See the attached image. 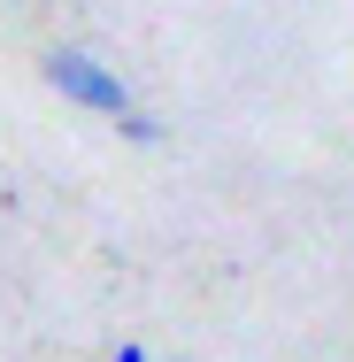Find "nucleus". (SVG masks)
I'll list each match as a JSON object with an SVG mask.
<instances>
[{
    "instance_id": "nucleus-1",
    "label": "nucleus",
    "mask_w": 354,
    "mask_h": 362,
    "mask_svg": "<svg viewBox=\"0 0 354 362\" xmlns=\"http://www.w3.org/2000/svg\"><path fill=\"white\" fill-rule=\"evenodd\" d=\"M47 85L62 100H77V108H93V116H124L131 108V85L108 70L100 54H85V47H54L47 54Z\"/></svg>"
},
{
    "instance_id": "nucleus-2",
    "label": "nucleus",
    "mask_w": 354,
    "mask_h": 362,
    "mask_svg": "<svg viewBox=\"0 0 354 362\" xmlns=\"http://www.w3.org/2000/svg\"><path fill=\"white\" fill-rule=\"evenodd\" d=\"M116 132H124L131 146H162V139H170V132H162V116H139V108H124V116H116Z\"/></svg>"
},
{
    "instance_id": "nucleus-3",
    "label": "nucleus",
    "mask_w": 354,
    "mask_h": 362,
    "mask_svg": "<svg viewBox=\"0 0 354 362\" xmlns=\"http://www.w3.org/2000/svg\"><path fill=\"white\" fill-rule=\"evenodd\" d=\"M108 362H154V355H146L139 339H124V347H116V355H108Z\"/></svg>"
}]
</instances>
